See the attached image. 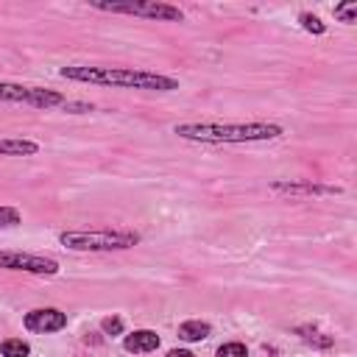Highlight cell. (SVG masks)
Segmentation results:
<instances>
[{
    "instance_id": "1",
    "label": "cell",
    "mask_w": 357,
    "mask_h": 357,
    "mask_svg": "<svg viewBox=\"0 0 357 357\" xmlns=\"http://www.w3.org/2000/svg\"><path fill=\"white\" fill-rule=\"evenodd\" d=\"M61 75L70 81H89V84L123 86V89H156V92L178 89V81L170 75L131 70V67H61Z\"/></svg>"
},
{
    "instance_id": "2",
    "label": "cell",
    "mask_w": 357,
    "mask_h": 357,
    "mask_svg": "<svg viewBox=\"0 0 357 357\" xmlns=\"http://www.w3.org/2000/svg\"><path fill=\"white\" fill-rule=\"evenodd\" d=\"M173 131L198 142H262L282 137V128L273 123H181Z\"/></svg>"
},
{
    "instance_id": "3",
    "label": "cell",
    "mask_w": 357,
    "mask_h": 357,
    "mask_svg": "<svg viewBox=\"0 0 357 357\" xmlns=\"http://www.w3.org/2000/svg\"><path fill=\"white\" fill-rule=\"evenodd\" d=\"M61 245L67 248H75V251H117V248H131L139 234L137 231H64L61 237Z\"/></svg>"
},
{
    "instance_id": "4",
    "label": "cell",
    "mask_w": 357,
    "mask_h": 357,
    "mask_svg": "<svg viewBox=\"0 0 357 357\" xmlns=\"http://www.w3.org/2000/svg\"><path fill=\"white\" fill-rule=\"evenodd\" d=\"M92 6L100 11H112V14H134V17L165 20V22H181L184 20L181 8L170 6V3H156V0H117V3L92 0Z\"/></svg>"
},
{
    "instance_id": "5",
    "label": "cell",
    "mask_w": 357,
    "mask_h": 357,
    "mask_svg": "<svg viewBox=\"0 0 357 357\" xmlns=\"http://www.w3.org/2000/svg\"><path fill=\"white\" fill-rule=\"evenodd\" d=\"M0 100L28 103V106H36V109H47V106L64 103V95L61 92H53V89H39V86H22V84H6V81H0Z\"/></svg>"
},
{
    "instance_id": "6",
    "label": "cell",
    "mask_w": 357,
    "mask_h": 357,
    "mask_svg": "<svg viewBox=\"0 0 357 357\" xmlns=\"http://www.w3.org/2000/svg\"><path fill=\"white\" fill-rule=\"evenodd\" d=\"M0 268L6 271H28V273H45L53 276L59 271L56 259L39 257V254H22V251H0Z\"/></svg>"
},
{
    "instance_id": "7",
    "label": "cell",
    "mask_w": 357,
    "mask_h": 357,
    "mask_svg": "<svg viewBox=\"0 0 357 357\" xmlns=\"http://www.w3.org/2000/svg\"><path fill=\"white\" fill-rule=\"evenodd\" d=\"M25 326L31 332H59L67 326V315L61 310H53V307H45V310H31L25 315Z\"/></svg>"
},
{
    "instance_id": "8",
    "label": "cell",
    "mask_w": 357,
    "mask_h": 357,
    "mask_svg": "<svg viewBox=\"0 0 357 357\" xmlns=\"http://www.w3.org/2000/svg\"><path fill=\"white\" fill-rule=\"evenodd\" d=\"M123 346H126V351H131V354H145V351H153V349L159 346V335L151 332V329H137V332H131V335L123 340Z\"/></svg>"
},
{
    "instance_id": "9",
    "label": "cell",
    "mask_w": 357,
    "mask_h": 357,
    "mask_svg": "<svg viewBox=\"0 0 357 357\" xmlns=\"http://www.w3.org/2000/svg\"><path fill=\"white\" fill-rule=\"evenodd\" d=\"M36 151H39V145L31 142V139H22V137L0 139V153H6V156H31Z\"/></svg>"
},
{
    "instance_id": "10",
    "label": "cell",
    "mask_w": 357,
    "mask_h": 357,
    "mask_svg": "<svg viewBox=\"0 0 357 357\" xmlns=\"http://www.w3.org/2000/svg\"><path fill=\"white\" fill-rule=\"evenodd\" d=\"M273 190H282V192H290V195H296V192H307V195H312V192H340V187H324V184H310V181H304V184L276 181Z\"/></svg>"
},
{
    "instance_id": "11",
    "label": "cell",
    "mask_w": 357,
    "mask_h": 357,
    "mask_svg": "<svg viewBox=\"0 0 357 357\" xmlns=\"http://www.w3.org/2000/svg\"><path fill=\"white\" fill-rule=\"evenodd\" d=\"M178 337H184V340H204V337H209V324H204V321H184L178 326Z\"/></svg>"
},
{
    "instance_id": "12",
    "label": "cell",
    "mask_w": 357,
    "mask_h": 357,
    "mask_svg": "<svg viewBox=\"0 0 357 357\" xmlns=\"http://www.w3.org/2000/svg\"><path fill=\"white\" fill-rule=\"evenodd\" d=\"M0 351H3V357H28V354H31V346H28L25 340L8 337V340H3Z\"/></svg>"
},
{
    "instance_id": "13",
    "label": "cell",
    "mask_w": 357,
    "mask_h": 357,
    "mask_svg": "<svg viewBox=\"0 0 357 357\" xmlns=\"http://www.w3.org/2000/svg\"><path fill=\"white\" fill-rule=\"evenodd\" d=\"M335 17L343 20V22H354V17H357V3L349 0V3H343V6H335Z\"/></svg>"
},
{
    "instance_id": "14",
    "label": "cell",
    "mask_w": 357,
    "mask_h": 357,
    "mask_svg": "<svg viewBox=\"0 0 357 357\" xmlns=\"http://www.w3.org/2000/svg\"><path fill=\"white\" fill-rule=\"evenodd\" d=\"M218 357H248V351L243 343H226L218 349Z\"/></svg>"
},
{
    "instance_id": "15",
    "label": "cell",
    "mask_w": 357,
    "mask_h": 357,
    "mask_svg": "<svg viewBox=\"0 0 357 357\" xmlns=\"http://www.w3.org/2000/svg\"><path fill=\"white\" fill-rule=\"evenodd\" d=\"M17 223H20V212L14 206H0V229L17 226Z\"/></svg>"
},
{
    "instance_id": "16",
    "label": "cell",
    "mask_w": 357,
    "mask_h": 357,
    "mask_svg": "<svg viewBox=\"0 0 357 357\" xmlns=\"http://www.w3.org/2000/svg\"><path fill=\"white\" fill-rule=\"evenodd\" d=\"M301 25L307 31H312V33H324V22L318 17H312V14H301Z\"/></svg>"
},
{
    "instance_id": "17",
    "label": "cell",
    "mask_w": 357,
    "mask_h": 357,
    "mask_svg": "<svg viewBox=\"0 0 357 357\" xmlns=\"http://www.w3.org/2000/svg\"><path fill=\"white\" fill-rule=\"evenodd\" d=\"M100 326H103L106 335H120V332H123V321H120V318H103Z\"/></svg>"
},
{
    "instance_id": "18",
    "label": "cell",
    "mask_w": 357,
    "mask_h": 357,
    "mask_svg": "<svg viewBox=\"0 0 357 357\" xmlns=\"http://www.w3.org/2000/svg\"><path fill=\"white\" fill-rule=\"evenodd\" d=\"M310 343H318V346H332V337H318V335H304Z\"/></svg>"
},
{
    "instance_id": "19",
    "label": "cell",
    "mask_w": 357,
    "mask_h": 357,
    "mask_svg": "<svg viewBox=\"0 0 357 357\" xmlns=\"http://www.w3.org/2000/svg\"><path fill=\"white\" fill-rule=\"evenodd\" d=\"M167 357H195V354L187 349H173V351H167Z\"/></svg>"
}]
</instances>
